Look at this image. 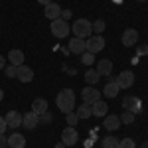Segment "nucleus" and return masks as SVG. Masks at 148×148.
<instances>
[{"mask_svg":"<svg viewBox=\"0 0 148 148\" xmlns=\"http://www.w3.org/2000/svg\"><path fill=\"white\" fill-rule=\"evenodd\" d=\"M56 105L61 113H65V114L73 113V109H75V93H73V89H63V91L57 93Z\"/></svg>","mask_w":148,"mask_h":148,"instance_id":"nucleus-1","label":"nucleus"},{"mask_svg":"<svg viewBox=\"0 0 148 148\" xmlns=\"http://www.w3.org/2000/svg\"><path fill=\"white\" fill-rule=\"evenodd\" d=\"M71 32L75 34V38H91L93 36V24L89 20H85V18H79V20H75L73 26H71Z\"/></svg>","mask_w":148,"mask_h":148,"instance_id":"nucleus-2","label":"nucleus"},{"mask_svg":"<svg viewBox=\"0 0 148 148\" xmlns=\"http://www.w3.org/2000/svg\"><path fill=\"white\" fill-rule=\"evenodd\" d=\"M69 32H71V26H69L65 20H61V18H57L51 22V34L59 38V40H63V38H67Z\"/></svg>","mask_w":148,"mask_h":148,"instance_id":"nucleus-3","label":"nucleus"},{"mask_svg":"<svg viewBox=\"0 0 148 148\" xmlns=\"http://www.w3.org/2000/svg\"><path fill=\"white\" fill-rule=\"evenodd\" d=\"M103 47H105V38H103V36H91V38H87V51H89V53H93V56H95V53H99V51H101Z\"/></svg>","mask_w":148,"mask_h":148,"instance_id":"nucleus-4","label":"nucleus"},{"mask_svg":"<svg viewBox=\"0 0 148 148\" xmlns=\"http://www.w3.org/2000/svg\"><path fill=\"white\" fill-rule=\"evenodd\" d=\"M77 130H75V126H67V128H63V132H61V142H63V146H75L77 144Z\"/></svg>","mask_w":148,"mask_h":148,"instance_id":"nucleus-5","label":"nucleus"},{"mask_svg":"<svg viewBox=\"0 0 148 148\" xmlns=\"http://www.w3.org/2000/svg\"><path fill=\"white\" fill-rule=\"evenodd\" d=\"M114 83L119 85V89H128V87H132V83H134V73H132V71H123V73L116 75Z\"/></svg>","mask_w":148,"mask_h":148,"instance_id":"nucleus-6","label":"nucleus"},{"mask_svg":"<svg viewBox=\"0 0 148 148\" xmlns=\"http://www.w3.org/2000/svg\"><path fill=\"white\" fill-rule=\"evenodd\" d=\"M123 107H125V111H130V113H134V114L142 111V103H140V99H138V97H134V95H128V97H125Z\"/></svg>","mask_w":148,"mask_h":148,"instance_id":"nucleus-7","label":"nucleus"},{"mask_svg":"<svg viewBox=\"0 0 148 148\" xmlns=\"http://www.w3.org/2000/svg\"><path fill=\"white\" fill-rule=\"evenodd\" d=\"M99 97H101V93L97 91L93 85L85 87V89L81 91V99H83V103H89V105H93L95 101H99Z\"/></svg>","mask_w":148,"mask_h":148,"instance_id":"nucleus-8","label":"nucleus"},{"mask_svg":"<svg viewBox=\"0 0 148 148\" xmlns=\"http://www.w3.org/2000/svg\"><path fill=\"white\" fill-rule=\"evenodd\" d=\"M69 51H71V53H77V56L85 53V51H87V40H83V38H73V40L69 42Z\"/></svg>","mask_w":148,"mask_h":148,"instance_id":"nucleus-9","label":"nucleus"},{"mask_svg":"<svg viewBox=\"0 0 148 148\" xmlns=\"http://www.w3.org/2000/svg\"><path fill=\"white\" fill-rule=\"evenodd\" d=\"M16 77H18V81H22V83H30V81L34 79V71H32V67H28V65H20V67L16 69Z\"/></svg>","mask_w":148,"mask_h":148,"instance_id":"nucleus-10","label":"nucleus"},{"mask_svg":"<svg viewBox=\"0 0 148 148\" xmlns=\"http://www.w3.org/2000/svg\"><path fill=\"white\" fill-rule=\"evenodd\" d=\"M22 116L24 114H20L18 111H10V113L4 116V121H6V125L10 126V128H18V126H22Z\"/></svg>","mask_w":148,"mask_h":148,"instance_id":"nucleus-11","label":"nucleus"},{"mask_svg":"<svg viewBox=\"0 0 148 148\" xmlns=\"http://www.w3.org/2000/svg\"><path fill=\"white\" fill-rule=\"evenodd\" d=\"M38 125H40V121H38V114H36L34 111H30V113H26L22 116V126L24 128L32 130V128H36Z\"/></svg>","mask_w":148,"mask_h":148,"instance_id":"nucleus-12","label":"nucleus"},{"mask_svg":"<svg viewBox=\"0 0 148 148\" xmlns=\"http://www.w3.org/2000/svg\"><path fill=\"white\" fill-rule=\"evenodd\" d=\"M46 18L47 20H57V18H61V6L59 4H56V2H49L46 6Z\"/></svg>","mask_w":148,"mask_h":148,"instance_id":"nucleus-13","label":"nucleus"},{"mask_svg":"<svg viewBox=\"0 0 148 148\" xmlns=\"http://www.w3.org/2000/svg\"><path fill=\"white\" fill-rule=\"evenodd\" d=\"M26 146V136H22L20 132H14L8 136V148H24Z\"/></svg>","mask_w":148,"mask_h":148,"instance_id":"nucleus-14","label":"nucleus"},{"mask_svg":"<svg viewBox=\"0 0 148 148\" xmlns=\"http://www.w3.org/2000/svg\"><path fill=\"white\" fill-rule=\"evenodd\" d=\"M123 44L126 47H132L138 44V32L136 30H126L125 34H123Z\"/></svg>","mask_w":148,"mask_h":148,"instance_id":"nucleus-15","label":"nucleus"},{"mask_svg":"<svg viewBox=\"0 0 148 148\" xmlns=\"http://www.w3.org/2000/svg\"><path fill=\"white\" fill-rule=\"evenodd\" d=\"M8 61H10L12 65H16V67L24 65V51H22V49H10V53H8Z\"/></svg>","mask_w":148,"mask_h":148,"instance_id":"nucleus-16","label":"nucleus"},{"mask_svg":"<svg viewBox=\"0 0 148 148\" xmlns=\"http://www.w3.org/2000/svg\"><path fill=\"white\" fill-rule=\"evenodd\" d=\"M95 71H97L99 75H111V71H113V61H111V59H99Z\"/></svg>","mask_w":148,"mask_h":148,"instance_id":"nucleus-17","label":"nucleus"},{"mask_svg":"<svg viewBox=\"0 0 148 148\" xmlns=\"http://www.w3.org/2000/svg\"><path fill=\"white\" fill-rule=\"evenodd\" d=\"M107 111H109V107H107V103L101 101V99L91 105V113L95 114V116H107Z\"/></svg>","mask_w":148,"mask_h":148,"instance_id":"nucleus-18","label":"nucleus"},{"mask_svg":"<svg viewBox=\"0 0 148 148\" xmlns=\"http://www.w3.org/2000/svg\"><path fill=\"white\" fill-rule=\"evenodd\" d=\"M103 126H105L107 130H116V128L121 126V119H119L116 114H109V116H105Z\"/></svg>","mask_w":148,"mask_h":148,"instance_id":"nucleus-19","label":"nucleus"},{"mask_svg":"<svg viewBox=\"0 0 148 148\" xmlns=\"http://www.w3.org/2000/svg\"><path fill=\"white\" fill-rule=\"evenodd\" d=\"M32 111H34L36 114L46 113V111H47V101H46V99H42V97L34 99V103H32Z\"/></svg>","mask_w":148,"mask_h":148,"instance_id":"nucleus-20","label":"nucleus"},{"mask_svg":"<svg viewBox=\"0 0 148 148\" xmlns=\"http://www.w3.org/2000/svg\"><path fill=\"white\" fill-rule=\"evenodd\" d=\"M119 85L114 83V81H109L107 85H105V89H103V93H105V97H109V99H113V97H116L119 95Z\"/></svg>","mask_w":148,"mask_h":148,"instance_id":"nucleus-21","label":"nucleus"},{"mask_svg":"<svg viewBox=\"0 0 148 148\" xmlns=\"http://www.w3.org/2000/svg\"><path fill=\"white\" fill-rule=\"evenodd\" d=\"M75 113H77V116H79V119H89V116H91V105H89V103H81L79 107H77V111H75Z\"/></svg>","mask_w":148,"mask_h":148,"instance_id":"nucleus-22","label":"nucleus"},{"mask_svg":"<svg viewBox=\"0 0 148 148\" xmlns=\"http://www.w3.org/2000/svg\"><path fill=\"white\" fill-rule=\"evenodd\" d=\"M101 79V75L95 71V69H89L87 73H85V81H87V85H97V81Z\"/></svg>","mask_w":148,"mask_h":148,"instance_id":"nucleus-23","label":"nucleus"},{"mask_svg":"<svg viewBox=\"0 0 148 148\" xmlns=\"http://www.w3.org/2000/svg\"><path fill=\"white\" fill-rule=\"evenodd\" d=\"M101 146H103V148H119V138H113V136L103 138Z\"/></svg>","mask_w":148,"mask_h":148,"instance_id":"nucleus-24","label":"nucleus"},{"mask_svg":"<svg viewBox=\"0 0 148 148\" xmlns=\"http://www.w3.org/2000/svg\"><path fill=\"white\" fill-rule=\"evenodd\" d=\"M121 119V123H125V125H132L134 123V113H130V111H125L123 116H119Z\"/></svg>","mask_w":148,"mask_h":148,"instance_id":"nucleus-25","label":"nucleus"},{"mask_svg":"<svg viewBox=\"0 0 148 148\" xmlns=\"http://www.w3.org/2000/svg\"><path fill=\"white\" fill-rule=\"evenodd\" d=\"M119 148H136V144H134L132 138H121L119 140Z\"/></svg>","mask_w":148,"mask_h":148,"instance_id":"nucleus-26","label":"nucleus"},{"mask_svg":"<svg viewBox=\"0 0 148 148\" xmlns=\"http://www.w3.org/2000/svg\"><path fill=\"white\" fill-rule=\"evenodd\" d=\"M93 32L97 36H101V32H105V20H95L93 24Z\"/></svg>","mask_w":148,"mask_h":148,"instance_id":"nucleus-27","label":"nucleus"},{"mask_svg":"<svg viewBox=\"0 0 148 148\" xmlns=\"http://www.w3.org/2000/svg\"><path fill=\"white\" fill-rule=\"evenodd\" d=\"M65 121H67L69 126H75L77 123H79V116H77V113H67L65 114Z\"/></svg>","mask_w":148,"mask_h":148,"instance_id":"nucleus-28","label":"nucleus"},{"mask_svg":"<svg viewBox=\"0 0 148 148\" xmlns=\"http://www.w3.org/2000/svg\"><path fill=\"white\" fill-rule=\"evenodd\" d=\"M81 61H83L85 65H91L93 61H95V56L89 53V51H85V53H81Z\"/></svg>","mask_w":148,"mask_h":148,"instance_id":"nucleus-29","label":"nucleus"},{"mask_svg":"<svg viewBox=\"0 0 148 148\" xmlns=\"http://www.w3.org/2000/svg\"><path fill=\"white\" fill-rule=\"evenodd\" d=\"M38 121H40V123H44V125H49V123H51V113L46 111V113L38 114Z\"/></svg>","mask_w":148,"mask_h":148,"instance_id":"nucleus-30","label":"nucleus"},{"mask_svg":"<svg viewBox=\"0 0 148 148\" xmlns=\"http://www.w3.org/2000/svg\"><path fill=\"white\" fill-rule=\"evenodd\" d=\"M16 69H18V67H16V65H12V63H10V65H6V67H4L6 77H16Z\"/></svg>","mask_w":148,"mask_h":148,"instance_id":"nucleus-31","label":"nucleus"},{"mask_svg":"<svg viewBox=\"0 0 148 148\" xmlns=\"http://www.w3.org/2000/svg\"><path fill=\"white\" fill-rule=\"evenodd\" d=\"M0 148H8V136L0 134Z\"/></svg>","mask_w":148,"mask_h":148,"instance_id":"nucleus-32","label":"nucleus"},{"mask_svg":"<svg viewBox=\"0 0 148 148\" xmlns=\"http://www.w3.org/2000/svg\"><path fill=\"white\" fill-rule=\"evenodd\" d=\"M136 51H138V56H146V53H148V46H144V44H142V46H138Z\"/></svg>","mask_w":148,"mask_h":148,"instance_id":"nucleus-33","label":"nucleus"},{"mask_svg":"<svg viewBox=\"0 0 148 148\" xmlns=\"http://www.w3.org/2000/svg\"><path fill=\"white\" fill-rule=\"evenodd\" d=\"M6 128H8V125H6V121H4V119L0 116V134H4V130H6Z\"/></svg>","mask_w":148,"mask_h":148,"instance_id":"nucleus-34","label":"nucleus"},{"mask_svg":"<svg viewBox=\"0 0 148 148\" xmlns=\"http://www.w3.org/2000/svg\"><path fill=\"white\" fill-rule=\"evenodd\" d=\"M69 18H71V10H63V12H61V20H65V22H67Z\"/></svg>","mask_w":148,"mask_h":148,"instance_id":"nucleus-35","label":"nucleus"},{"mask_svg":"<svg viewBox=\"0 0 148 148\" xmlns=\"http://www.w3.org/2000/svg\"><path fill=\"white\" fill-rule=\"evenodd\" d=\"M4 67H6V57L0 56V69H4Z\"/></svg>","mask_w":148,"mask_h":148,"instance_id":"nucleus-36","label":"nucleus"},{"mask_svg":"<svg viewBox=\"0 0 148 148\" xmlns=\"http://www.w3.org/2000/svg\"><path fill=\"white\" fill-rule=\"evenodd\" d=\"M38 2H40V4H44V6H47V4H49L51 0H38Z\"/></svg>","mask_w":148,"mask_h":148,"instance_id":"nucleus-37","label":"nucleus"},{"mask_svg":"<svg viewBox=\"0 0 148 148\" xmlns=\"http://www.w3.org/2000/svg\"><path fill=\"white\" fill-rule=\"evenodd\" d=\"M2 99H4V91L0 89V101H2Z\"/></svg>","mask_w":148,"mask_h":148,"instance_id":"nucleus-38","label":"nucleus"},{"mask_svg":"<svg viewBox=\"0 0 148 148\" xmlns=\"http://www.w3.org/2000/svg\"><path fill=\"white\" fill-rule=\"evenodd\" d=\"M140 148H148V142H142V146Z\"/></svg>","mask_w":148,"mask_h":148,"instance_id":"nucleus-39","label":"nucleus"},{"mask_svg":"<svg viewBox=\"0 0 148 148\" xmlns=\"http://www.w3.org/2000/svg\"><path fill=\"white\" fill-rule=\"evenodd\" d=\"M136 2H144V0H136Z\"/></svg>","mask_w":148,"mask_h":148,"instance_id":"nucleus-40","label":"nucleus"}]
</instances>
